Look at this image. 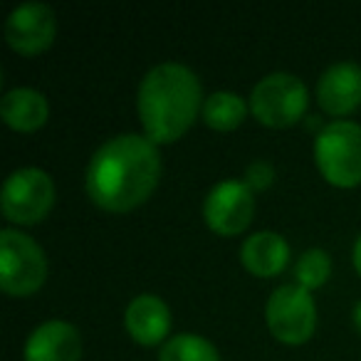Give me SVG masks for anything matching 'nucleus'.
I'll return each instance as SVG.
<instances>
[{
	"mask_svg": "<svg viewBox=\"0 0 361 361\" xmlns=\"http://www.w3.org/2000/svg\"><path fill=\"white\" fill-rule=\"evenodd\" d=\"M161 156L151 139L121 134L104 141L87 166V193L92 203L109 213H126L156 191Z\"/></svg>",
	"mask_w": 361,
	"mask_h": 361,
	"instance_id": "f257e3e1",
	"label": "nucleus"
},
{
	"mask_svg": "<svg viewBox=\"0 0 361 361\" xmlns=\"http://www.w3.org/2000/svg\"><path fill=\"white\" fill-rule=\"evenodd\" d=\"M203 90L196 72L178 62H161L141 80L136 109L144 136L159 144H173L191 129L203 109Z\"/></svg>",
	"mask_w": 361,
	"mask_h": 361,
	"instance_id": "f03ea898",
	"label": "nucleus"
},
{
	"mask_svg": "<svg viewBox=\"0 0 361 361\" xmlns=\"http://www.w3.org/2000/svg\"><path fill=\"white\" fill-rule=\"evenodd\" d=\"M314 164L326 183L354 188L361 183V126L336 119L314 139Z\"/></svg>",
	"mask_w": 361,
	"mask_h": 361,
	"instance_id": "7ed1b4c3",
	"label": "nucleus"
},
{
	"mask_svg": "<svg viewBox=\"0 0 361 361\" xmlns=\"http://www.w3.org/2000/svg\"><path fill=\"white\" fill-rule=\"evenodd\" d=\"M47 257L30 235L0 231V287L11 297H30L45 285Z\"/></svg>",
	"mask_w": 361,
	"mask_h": 361,
	"instance_id": "20e7f679",
	"label": "nucleus"
},
{
	"mask_svg": "<svg viewBox=\"0 0 361 361\" xmlns=\"http://www.w3.org/2000/svg\"><path fill=\"white\" fill-rule=\"evenodd\" d=\"M310 94L300 77L290 72H272L262 77L250 94V111L270 129H287L305 116Z\"/></svg>",
	"mask_w": 361,
	"mask_h": 361,
	"instance_id": "39448f33",
	"label": "nucleus"
},
{
	"mask_svg": "<svg viewBox=\"0 0 361 361\" xmlns=\"http://www.w3.org/2000/svg\"><path fill=\"white\" fill-rule=\"evenodd\" d=\"M55 206V183L42 169H20L8 176L0 208L16 226H35L45 221Z\"/></svg>",
	"mask_w": 361,
	"mask_h": 361,
	"instance_id": "423d86ee",
	"label": "nucleus"
},
{
	"mask_svg": "<svg viewBox=\"0 0 361 361\" xmlns=\"http://www.w3.org/2000/svg\"><path fill=\"white\" fill-rule=\"evenodd\" d=\"M265 319L272 336L282 344H305L317 329V305L300 285H282L270 295Z\"/></svg>",
	"mask_w": 361,
	"mask_h": 361,
	"instance_id": "0eeeda50",
	"label": "nucleus"
},
{
	"mask_svg": "<svg viewBox=\"0 0 361 361\" xmlns=\"http://www.w3.org/2000/svg\"><path fill=\"white\" fill-rule=\"evenodd\" d=\"M255 216V198L245 180H221L203 203V218L216 235L231 238L243 233Z\"/></svg>",
	"mask_w": 361,
	"mask_h": 361,
	"instance_id": "6e6552de",
	"label": "nucleus"
},
{
	"mask_svg": "<svg viewBox=\"0 0 361 361\" xmlns=\"http://www.w3.org/2000/svg\"><path fill=\"white\" fill-rule=\"evenodd\" d=\"M57 18L45 3H23L8 16L6 40L18 55L35 57L55 42Z\"/></svg>",
	"mask_w": 361,
	"mask_h": 361,
	"instance_id": "1a4fd4ad",
	"label": "nucleus"
},
{
	"mask_svg": "<svg viewBox=\"0 0 361 361\" xmlns=\"http://www.w3.org/2000/svg\"><path fill=\"white\" fill-rule=\"evenodd\" d=\"M317 102L329 116H346L361 106V67L336 62L317 82Z\"/></svg>",
	"mask_w": 361,
	"mask_h": 361,
	"instance_id": "9d476101",
	"label": "nucleus"
},
{
	"mask_svg": "<svg viewBox=\"0 0 361 361\" xmlns=\"http://www.w3.org/2000/svg\"><path fill=\"white\" fill-rule=\"evenodd\" d=\"M25 361H80L82 359V336L75 324L62 319H52L35 326L27 336Z\"/></svg>",
	"mask_w": 361,
	"mask_h": 361,
	"instance_id": "9b49d317",
	"label": "nucleus"
},
{
	"mask_svg": "<svg viewBox=\"0 0 361 361\" xmlns=\"http://www.w3.org/2000/svg\"><path fill=\"white\" fill-rule=\"evenodd\" d=\"M124 324L129 336L141 346H156L171 331V312L156 295H139L126 307Z\"/></svg>",
	"mask_w": 361,
	"mask_h": 361,
	"instance_id": "f8f14e48",
	"label": "nucleus"
},
{
	"mask_svg": "<svg viewBox=\"0 0 361 361\" xmlns=\"http://www.w3.org/2000/svg\"><path fill=\"white\" fill-rule=\"evenodd\" d=\"M290 245L280 233L260 231L250 235L240 247V262L255 277H275L287 267Z\"/></svg>",
	"mask_w": 361,
	"mask_h": 361,
	"instance_id": "ddd939ff",
	"label": "nucleus"
},
{
	"mask_svg": "<svg viewBox=\"0 0 361 361\" xmlns=\"http://www.w3.org/2000/svg\"><path fill=\"white\" fill-rule=\"evenodd\" d=\"M0 116L13 131L30 134V131L45 126L47 116H50V106H47L42 92L30 90V87H18V90L6 92V97L0 102Z\"/></svg>",
	"mask_w": 361,
	"mask_h": 361,
	"instance_id": "4468645a",
	"label": "nucleus"
},
{
	"mask_svg": "<svg viewBox=\"0 0 361 361\" xmlns=\"http://www.w3.org/2000/svg\"><path fill=\"white\" fill-rule=\"evenodd\" d=\"M247 111H250V104H245L243 97L233 94V92H213L203 102L201 116L211 129L233 131L245 121Z\"/></svg>",
	"mask_w": 361,
	"mask_h": 361,
	"instance_id": "2eb2a0df",
	"label": "nucleus"
},
{
	"mask_svg": "<svg viewBox=\"0 0 361 361\" xmlns=\"http://www.w3.org/2000/svg\"><path fill=\"white\" fill-rule=\"evenodd\" d=\"M159 361H221V356L208 339L186 331V334L171 336L161 346Z\"/></svg>",
	"mask_w": 361,
	"mask_h": 361,
	"instance_id": "dca6fc26",
	"label": "nucleus"
},
{
	"mask_svg": "<svg viewBox=\"0 0 361 361\" xmlns=\"http://www.w3.org/2000/svg\"><path fill=\"white\" fill-rule=\"evenodd\" d=\"M331 275V257L326 250H319V247H312V250L302 252L300 260L295 265V285L305 287L307 292L322 287Z\"/></svg>",
	"mask_w": 361,
	"mask_h": 361,
	"instance_id": "f3484780",
	"label": "nucleus"
},
{
	"mask_svg": "<svg viewBox=\"0 0 361 361\" xmlns=\"http://www.w3.org/2000/svg\"><path fill=\"white\" fill-rule=\"evenodd\" d=\"M272 180H275V169L267 161H252L245 169V183L250 191H265L272 186Z\"/></svg>",
	"mask_w": 361,
	"mask_h": 361,
	"instance_id": "a211bd4d",
	"label": "nucleus"
},
{
	"mask_svg": "<svg viewBox=\"0 0 361 361\" xmlns=\"http://www.w3.org/2000/svg\"><path fill=\"white\" fill-rule=\"evenodd\" d=\"M354 267H356V272L361 275V235L356 238V243H354Z\"/></svg>",
	"mask_w": 361,
	"mask_h": 361,
	"instance_id": "6ab92c4d",
	"label": "nucleus"
},
{
	"mask_svg": "<svg viewBox=\"0 0 361 361\" xmlns=\"http://www.w3.org/2000/svg\"><path fill=\"white\" fill-rule=\"evenodd\" d=\"M354 326H356V331L361 334V302L354 307Z\"/></svg>",
	"mask_w": 361,
	"mask_h": 361,
	"instance_id": "aec40b11",
	"label": "nucleus"
}]
</instances>
